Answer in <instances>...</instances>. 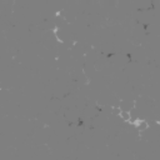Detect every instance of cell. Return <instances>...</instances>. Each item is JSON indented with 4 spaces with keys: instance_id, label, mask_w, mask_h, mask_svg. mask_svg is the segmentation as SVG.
I'll return each instance as SVG.
<instances>
[{
    "instance_id": "7a4b0ae2",
    "label": "cell",
    "mask_w": 160,
    "mask_h": 160,
    "mask_svg": "<svg viewBox=\"0 0 160 160\" xmlns=\"http://www.w3.org/2000/svg\"><path fill=\"white\" fill-rule=\"evenodd\" d=\"M120 116L124 119V120H130V112H126V111H120Z\"/></svg>"
},
{
    "instance_id": "6da1fadb",
    "label": "cell",
    "mask_w": 160,
    "mask_h": 160,
    "mask_svg": "<svg viewBox=\"0 0 160 160\" xmlns=\"http://www.w3.org/2000/svg\"><path fill=\"white\" fill-rule=\"evenodd\" d=\"M138 128H139V130H145L148 128V122L145 120H140L138 122Z\"/></svg>"
}]
</instances>
